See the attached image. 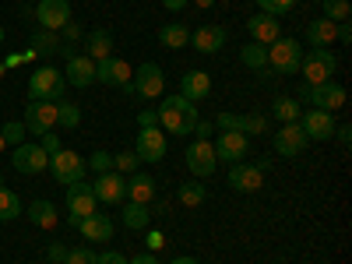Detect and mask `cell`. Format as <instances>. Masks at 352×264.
<instances>
[{
	"instance_id": "1",
	"label": "cell",
	"mask_w": 352,
	"mask_h": 264,
	"mask_svg": "<svg viewBox=\"0 0 352 264\" xmlns=\"http://www.w3.org/2000/svg\"><path fill=\"white\" fill-rule=\"evenodd\" d=\"M197 124V106L184 96H169L159 106V127L169 134H190Z\"/></svg>"
},
{
	"instance_id": "2",
	"label": "cell",
	"mask_w": 352,
	"mask_h": 264,
	"mask_svg": "<svg viewBox=\"0 0 352 264\" xmlns=\"http://www.w3.org/2000/svg\"><path fill=\"white\" fill-rule=\"evenodd\" d=\"M64 88H67L64 74L50 64H43L32 78H28V102H60Z\"/></svg>"
},
{
	"instance_id": "3",
	"label": "cell",
	"mask_w": 352,
	"mask_h": 264,
	"mask_svg": "<svg viewBox=\"0 0 352 264\" xmlns=\"http://www.w3.org/2000/svg\"><path fill=\"white\" fill-rule=\"evenodd\" d=\"M300 60H303V50H300L296 39L278 36L268 46V67H275L278 74H300Z\"/></svg>"
},
{
	"instance_id": "4",
	"label": "cell",
	"mask_w": 352,
	"mask_h": 264,
	"mask_svg": "<svg viewBox=\"0 0 352 264\" xmlns=\"http://www.w3.org/2000/svg\"><path fill=\"white\" fill-rule=\"evenodd\" d=\"M335 67H338V60H335V53H328V50H310L303 60H300V71H303V81L314 88V85H324V81H331V74H335Z\"/></svg>"
},
{
	"instance_id": "5",
	"label": "cell",
	"mask_w": 352,
	"mask_h": 264,
	"mask_svg": "<svg viewBox=\"0 0 352 264\" xmlns=\"http://www.w3.org/2000/svg\"><path fill=\"white\" fill-rule=\"evenodd\" d=\"M85 169H88V162H85L78 152L60 148L56 155H50V173H53V180H56V184H64V187L85 180Z\"/></svg>"
},
{
	"instance_id": "6",
	"label": "cell",
	"mask_w": 352,
	"mask_h": 264,
	"mask_svg": "<svg viewBox=\"0 0 352 264\" xmlns=\"http://www.w3.org/2000/svg\"><path fill=\"white\" fill-rule=\"evenodd\" d=\"M162 88H166V74L159 64H141L131 78V96L138 92L141 99H159Z\"/></svg>"
},
{
	"instance_id": "7",
	"label": "cell",
	"mask_w": 352,
	"mask_h": 264,
	"mask_svg": "<svg viewBox=\"0 0 352 264\" xmlns=\"http://www.w3.org/2000/svg\"><path fill=\"white\" fill-rule=\"evenodd\" d=\"M96 204H99V197H96V190L88 187L85 180H78V184L67 187V212H71V226L74 229H78L81 219H88V215L96 212Z\"/></svg>"
},
{
	"instance_id": "8",
	"label": "cell",
	"mask_w": 352,
	"mask_h": 264,
	"mask_svg": "<svg viewBox=\"0 0 352 264\" xmlns=\"http://www.w3.org/2000/svg\"><path fill=\"white\" fill-rule=\"evenodd\" d=\"M166 134H162V127H141L138 131V141H134V155L141 159V162H162V155H166Z\"/></svg>"
},
{
	"instance_id": "9",
	"label": "cell",
	"mask_w": 352,
	"mask_h": 264,
	"mask_svg": "<svg viewBox=\"0 0 352 264\" xmlns=\"http://www.w3.org/2000/svg\"><path fill=\"white\" fill-rule=\"evenodd\" d=\"M187 169L194 173V176H212L215 173V166H219V155H215V148H212V141H201V138H194L190 144H187Z\"/></svg>"
},
{
	"instance_id": "10",
	"label": "cell",
	"mask_w": 352,
	"mask_h": 264,
	"mask_svg": "<svg viewBox=\"0 0 352 264\" xmlns=\"http://www.w3.org/2000/svg\"><path fill=\"white\" fill-rule=\"evenodd\" d=\"M307 144H310V138L303 134L300 120H296V124H282V127L275 131V152H278L282 159H296V155H303Z\"/></svg>"
},
{
	"instance_id": "11",
	"label": "cell",
	"mask_w": 352,
	"mask_h": 264,
	"mask_svg": "<svg viewBox=\"0 0 352 264\" xmlns=\"http://www.w3.org/2000/svg\"><path fill=\"white\" fill-rule=\"evenodd\" d=\"M36 21L46 28V32H60V28L71 21V4L67 0H39L36 4Z\"/></svg>"
},
{
	"instance_id": "12",
	"label": "cell",
	"mask_w": 352,
	"mask_h": 264,
	"mask_svg": "<svg viewBox=\"0 0 352 264\" xmlns=\"http://www.w3.org/2000/svg\"><path fill=\"white\" fill-rule=\"evenodd\" d=\"M212 148H215L219 162H243L247 159V148H250V138L240 134V131H222Z\"/></svg>"
},
{
	"instance_id": "13",
	"label": "cell",
	"mask_w": 352,
	"mask_h": 264,
	"mask_svg": "<svg viewBox=\"0 0 352 264\" xmlns=\"http://www.w3.org/2000/svg\"><path fill=\"white\" fill-rule=\"evenodd\" d=\"M307 99L314 109H324V113H335L345 106V88L338 81H324V85H314L307 88Z\"/></svg>"
},
{
	"instance_id": "14",
	"label": "cell",
	"mask_w": 352,
	"mask_h": 264,
	"mask_svg": "<svg viewBox=\"0 0 352 264\" xmlns=\"http://www.w3.org/2000/svg\"><path fill=\"white\" fill-rule=\"evenodd\" d=\"M131 78H134V71L120 56H106V60L96 64V81H102L109 88H124V85H131Z\"/></svg>"
},
{
	"instance_id": "15",
	"label": "cell",
	"mask_w": 352,
	"mask_h": 264,
	"mask_svg": "<svg viewBox=\"0 0 352 264\" xmlns=\"http://www.w3.org/2000/svg\"><path fill=\"white\" fill-rule=\"evenodd\" d=\"M300 127L310 141H328L335 134V116L324 109H307V113H300Z\"/></svg>"
},
{
	"instance_id": "16",
	"label": "cell",
	"mask_w": 352,
	"mask_h": 264,
	"mask_svg": "<svg viewBox=\"0 0 352 264\" xmlns=\"http://www.w3.org/2000/svg\"><path fill=\"white\" fill-rule=\"evenodd\" d=\"M229 187L240 194H254L264 187V173L257 166H247V162H232L229 166Z\"/></svg>"
},
{
	"instance_id": "17",
	"label": "cell",
	"mask_w": 352,
	"mask_h": 264,
	"mask_svg": "<svg viewBox=\"0 0 352 264\" xmlns=\"http://www.w3.org/2000/svg\"><path fill=\"white\" fill-rule=\"evenodd\" d=\"M56 127V102H28L25 109V131L46 134Z\"/></svg>"
},
{
	"instance_id": "18",
	"label": "cell",
	"mask_w": 352,
	"mask_h": 264,
	"mask_svg": "<svg viewBox=\"0 0 352 264\" xmlns=\"http://www.w3.org/2000/svg\"><path fill=\"white\" fill-rule=\"evenodd\" d=\"M11 162H14V169H18V173H25V176H36V173H43V169L50 166V155L39 148V144H18Z\"/></svg>"
},
{
	"instance_id": "19",
	"label": "cell",
	"mask_w": 352,
	"mask_h": 264,
	"mask_svg": "<svg viewBox=\"0 0 352 264\" xmlns=\"http://www.w3.org/2000/svg\"><path fill=\"white\" fill-rule=\"evenodd\" d=\"M92 190H96V197L106 201V204H120V201L127 197V180H124L120 173L109 169V173H102L99 180L92 184Z\"/></svg>"
},
{
	"instance_id": "20",
	"label": "cell",
	"mask_w": 352,
	"mask_h": 264,
	"mask_svg": "<svg viewBox=\"0 0 352 264\" xmlns=\"http://www.w3.org/2000/svg\"><path fill=\"white\" fill-rule=\"evenodd\" d=\"M187 46H194L197 53H219L222 46H226V28L222 25H201L197 32H190V43Z\"/></svg>"
},
{
	"instance_id": "21",
	"label": "cell",
	"mask_w": 352,
	"mask_h": 264,
	"mask_svg": "<svg viewBox=\"0 0 352 264\" xmlns=\"http://www.w3.org/2000/svg\"><path fill=\"white\" fill-rule=\"evenodd\" d=\"M64 81L67 85H78V88H88V85H92L96 81V60H92V56H67V71H64Z\"/></svg>"
},
{
	"instance_id": "22",
	"label": "cell",
	"mask_w": 352,
	"mask_h": 264,
	"mask_svg": "<svg viewBox=\"0 0 352 264\" xmlns=\"http://www.w3.org/2000/svg\"><path fill=\"white\" fill-rule=\"evenodd\" d=\"M247 28H250L254 43H261V46H272V43L278 39V21H275V14L257 11V14H250V18H247Z\"/></svg>"
},
{
	"instance_id": "23",
	"label": "cell",
	"mask_w": 352,
	"mask_h": 264,
	"mask_svg": "<svg viewBox=\"0 0 352 264\" xmlns=\"http://www.w3.org/2000/svg\"><path fill=\"white\" fill-rule=\"evenodd\" d=\"M180 96L190 99V102L208 99V96H212V78L204 74V71H187V74L180 78Z\"/></svg>"
},
{
	"instance_id": "24",
	"label": "cell",
	"mask_w": 352,
	"mask_h": 264,
	"mask_svg": "<svg viewBox=\"0 0 352 264\" xmlns=\"http://www.w3.org/2000/svg\"><path fill=\"white\" fill-rule=\"evenodd\" d=\"M78 229H81V236H85L88 243H106V240L113 236V219H106V215L92 212L88 219H81V222H78Z\"/></svg>"
},
{
	"instance_id": "25",
	"label": "cell",
	"mask_w": 352,
	"mask_h": 264,
	"mask_svg": "<svg viewBox=\"0 0 352 264\" xmlns=\"http://www.w3.org/2000/svg\"><path fill=\"white\" fill-rule=\"evenodd\" d=\"M335 21H328V18H317V21H310L307 25V43L314 46V50H328L331 43H335Z\"/></svg>"
},
{
	"instance_id": "26",
	"label": "cell",
	"mask_w": 352,
	"mask_h": 264,
	"mask_svg": "<svg viewBox=\"0 0 352 264\" xmlns=\"http://www.w3.org/2000/svg\"><path fill=\"white\" fill-rule=\"evenodd\" d=\"M127 197L134 204H148L155 197V180L148 173H131V180H127Z\"/></svg>"
},
{
	"instance_id": "27",
	"label": "cell",
	"mask_w": 352,
	"mask_h": 264,
	"mask_svg": "<svg viewBox=\"0 0 352 264\" xmlns=\"http://www.w3.org/2000/svg\"><path fill=\"white\" fill-rule=\"evenodd\" d=\"M159 43H162L166 50H184V46L190 43V28L180 25V21H169V25L159 28Z\"/></svg>"
},
{
	"instance_id": "28",
	"label": "cell",
	"mask_w": 352,
	"mask_h": 264,
	"mask_svg": "<svg viewBox=\"0 0 352 264\" xmlns=\"http://www.w3.org/2000/svg\"><path fill=\"white\" fill-rule=\"evenodd\" d=\"M88 56L99 64L106 60V56H113V36L106 32V28H96V32H88Z\"/></svg>"
},
{
	"instance_id": "29",
	"label": "cell",
	"mask_w": 352,
	"mask_h": 264,
	"mask_svg": "<svg viewBox=\"0 0 352 264\" xmlns=\"http://www.w3.org/2000/svg\"><path fill=\"white\" fill-rule=\"evenodd\" d=\"M28 219H32L39 229H53L56 226V208H53V201H32L28 204Z\"/></svg>"
},
{
	"instance_id": "30",
	"label": "cell",
	"mask_w": 352,
	"mask_h": 264,
	"mask_svg": "<svg viewBox=\"0 0 352 264\" xmlns=\"http://www.w3.org/2000/svg\"><path fill=\"white\" fill-rule=\"evenodd\" d=\"M148 222H152V215H148V204H127L124 208V226L131 229V232H141V229H148Z\"/></svg>"
},
{
	"instance_id": "31",
	"label": "cell",
	"mask_w": 352,
	"mask_h": 264,
	"mask_svg": "<svg viewBox=\"0 0 352 264\" xmlns=\"http://www.w3.org/2000/svg\"><path fill=\"white\" fill-rule=\"evenodd\" d=\"M240 60L250 67V71H264L268 67V46H261V43H250L240 50Z\"/></svg>"
},
{
	"instance_id": "32",
	"label": "cell",
	"mask_w": 352,
	"mask_h": 264,
	"mask_svg": "<svg viewBox=\"0 0 352 264\" xmlns=\"http://www.w3.org/2000/svg\"><path fill=\"white\" fill-rule=\"evenodd\" d=\"M21 215V197L14 190H4L0 187V222H11Z\"/></svg>"
},
{
	"instance_id": "33",
	"label": "cell",
	"mask_w": 352,
	"mask_h": 264,
	"mask_svg": "<svg viewBox=\"0 0 352 264\" xmlns=\"http://www.w3.org/2000/svg\"><path fill=\"white\" fill-rule=\"evenodd\" d=\"M56 50H60V36H56V32H46V28H43V32L32 36V53L36 56H50Z\"/></svg>"
},
{
	"instance_id": "34",
	"label": "cell",
	"mask_w": 352,
	"mask_h": 264,
	"mask_svg": "<svg viewBox=\"0 0 352 264\" xmlns=\"http://www.w3.org/2000/svg\"><path fill=\"white\" fill-rule=\"evenodd\" d=\"M300 113H303V106L296 102V99H275V120H282V124H296L300 120Z\"/></svg>"
},
{
	"instance_id": "35",
	"label": "cell",
	"mask_w": 352,
	"mask_h": 264,
	"mask_svg": "<svg viewBox=\"0 0 352 264\" xmlns=\"http://www.w3.org/2000/svg\"><path fill=\"white\" fill-rule=\"evenodd\" d=\"M176 197H180V204H187V208H197V204H204V197H208V187L204 184H184Z\"/></svg>"
},
{
	"instance_id": "36",
	"label": "cell",
	"mask_w": 352,
	"mask_h": 264,
	"mask_svg": "<svg viewBox=\"0 0 352 264\" xmlns=\"http://www.w3.org/2000/svg\"><path fill=\"white\" fill-rule=\"evenodd\" d=\"M56 124H60V127H78L81 124V109L74 102L60 99V102H56Z\"/></svg>"
},
{
	"instance_id": "37",
	"label": "cell",
	"mask_w": 352,
	"mask_h": 264,
	"mask_svg": "<svg viewBox=\"0 0 352 264\" xmlns=\"http://www.w3.org/2000/svg\"><path fill=\"white\" fill-rule=\"evenodd\" d=\"M320 4H324V18L328 21H349V14H352V4L349 0H320Z\"/></svg>"
},
{
	"instance_id": "38",
	"label": "cell",
	"mask_w": 352,
	"mask_h": 264,
	"mask_svg": "<svg viewBox=\"0 0 352 264\" xmlns=\"http://www.w3.org/2000/svg\"><path fill=\"white\" fill-rule=\"evenodd\" d=\"M0 134H4V144H25V124H18V120H11V124H4L0 127Z\"/></svg>"
},
{
	"instance_id": "39",
	"label": "cell",
	"mask_w": 352,
	"mask_h": 264,
	"mask_svg": "<svg viewBox=\"0 0 352 264\" xmlns=\"http://www.w3.org/2000/svg\"><path fill=\"white\" fill-rule=\"evenodd\" d=\"M257 4H261V11L264 14H285V11H292V8H296V0H257Z\"/></svg>"
},
{
	"instance_id": "40",
	"label": "cell",
	"mask_w": 352,
	"mask_h": 264,
	"mask_svg": "<svg viewBox=\"0 0 352 264\" xmlns=\"http://www.w3.org/2000/svg\"><path fill=\"white\" fill-rule=\"evenodd\" d=\"M138 155L134 152H120V155H113V169H120V173H138Z\"/></svg>"
},
{
	"instance_id": "41",
	"label": "cell",
	"mask_w": 352,
	"mask_h": 264,
	"mask_svg": "<svg viewBox=\"0 0 352 264\" xmlns=\"http://www.w3.org/2000/svg\"><path fill=\"white\" fill-rule=\"evenodd\" d=\"M240 131L243 134H264V131H268V120H264V116H243Z\"/></svg>"
},
{
	"instance_id": "42",
	"label": "cell",
	"mask_w": 352,
	"mask_h": 264,
	"mask_svg": "<svg viewBox=\"0 0 352 264\" xmlns=\"http://www.w3.org/2000/svg\"><path fill=\"white\" fill-rule=\"evenodd\" d=\"M85 162H88V169H96L99 176L113 169V155H109V152H96L92 159H85Z\"/></svg>"
},
{
	"instance_id": "43",
	"label": "cell",
	"mask_w": 352,
	"mask_h": 264,
	"mask_svg": "<svg viewBox=\"0 0 352 264\" xmlns=\"http://www.w3.org/2000/svg\"><path fill=\"white\" fill-rule=\"evenodd\" d=\"M64 264H96V254L85 250V247H78V250H67V261H64Z\"/></svg>"
},
{
	"instance_id": "44",
	"label": "cell",
	"mask_w": 352,
	"mask_h": 264,
	"mask_svg": "<svg viewBox=\"0 0 352 264\" xmlns=\"http://www.w3.org/2000/svg\"><path fill=\"white\" fill-rule=\"evenodd\" d=\"M43 141H39V148L46 152V155H56V152H60V138H56L53 131H46V134H39Z\"/></svg>"
},
{
	"instance_id": "45",
	"label": "cell",
	"mask_w": 352,
	"mask_h": 264,
	"mask_svg": "<svg viewBox=\"0 0 352 264\" xmlns=\"http://www.w3.org/2000/svg\"><path fill=\"white\" fill-rule=\"evenodd\" d=\"M240 120H243V116H236V113H219V127L222 131H240Z\"/></svg>"
},
{
	"instance_id": "46",
	"label": "cell",
	"mask_w": 352,
	"mask_h": 264,
	"mask_svg": "<svg viewBox=\"0 0 352 264\" xmlns=\"http://www.w3.org/2000/svg\"><path fill=\"white\" fill-rule=\"evenodd\" d=\"M138 124L141 127H159V109H141L138 113Z\"/></svg>"
},
{
	"instance_id": "47",
	"label": "cell",
	"mask_w": 352,
	"mask_h": 264,
	"mask_svg": "<svg viewBox=\"0 0 352 264\" xmlns=\"http://www.w3.org/2000/svg\"><path fill=\"white\" fill-rule=\"evenodd\" d=\"M60 32H64V39H71V43H74V39H81V32H85V28H81V21H74V18H71V21L60 28Z\"/></svg>"
},
{
	"instance_id": "48",
	"label": "cell",
	"mask_w": 352,
	"mask_h": 264,
	"mask_svg": "<svg viewBox=\"0 0 352 264\" xmlns=\"http://www.w3.org/2000/svg\"><path fill=\"white\" fill-rule=\"evenodd\" d=\"M335 39H338V43H345V46L352 43V25H349V21H338V28H335Z\"/></svg>"
},
{
	"instance_id": "49",
	"label": "cell",
	"mask_w": 352,
	"mask_h": 264,
	"mask_svg": "<svg viewBox=\"0 0 352 264\" xmlns=\"http://www.w3.org/2000/svg\"><path fill=\"white\" fill-rule=\"evenodd\" d=\"M96 264H127V257H124V254H116V250H109V254H99Z\"/></svg>"
},
{
	"instance_id": "50",
	"label": "cell",
	"mask_w": 352,
	"mask_h": 264,
	"mask_svg": "<svg viewBox=\"0 0 352 264\" xmlns=\"http://www.w3.org/2000/svg\"><path fill=\"white\" fill-rule=\"evenodd\" d=\"M144 243H148V250H159L162 247V232L159 229H148V232H144Z\"/></svg>"
},
{
	"instance_id": "51",
	"label": "cell",
	"mask_w": 352,
	"mask_h": 264,
	"mask_svg": "<svg viewBox=\"0 0 352 264\" xmlns=\"http://www.w3.org/2000/svg\"><path fill=\"white\" fill-rule=\"evenodd\" d=\"M190 134H197V138H201V141H208V138H212V124H208V120H197V124H194V131H190Z\"/></svg>"
},
{
	"instance_id": "52",
	"label": "cell",
	"mask_w": 352,
	"mask_h": 264,
	"mask_svg": "<svg viewBox=\"0 0 352 264\" xmlns=\"http://www.w3.org/2000/svg\"><path fill=\"white\" fill-rule=\"evenodd\" d=\"M50 261L64 264V261H67V247H64V243H53V247H50Z\"/></svg>"
},
{
	"instance_id": "53",
	"label": "cell",
	"mask_w": 352,
	"mask_h": 264,
	"mask_svg": "<svg viewBox=\"0 0 352 264\" xmlns=\"http://www.w3.org/2000/svg\"><path fill=\"white\" fill-rule=\"evenodd\" d=\"M331 138H338V144H349L352 141V127L349 124H342V127H335V134Z\"/></svg>"
},
{
	"instance_id": "54",
	"label": "cell",
	"mask_w": 352,
	"mask_h": 264,
	"mask_svg": "<svg viewBox=\"0 0 352 264\" xmlns=\"http://www.w3.org/2000/svg\"><path fill=\"white\" fill-rule=\"evenodd\" d=\"M127 264H159V261H155V254L148 250V254H134V257H131Z\"/></svg>"
},
{
	"instance_id": "55",
	"label": "cell",
	"mask_w": 352,
	"mask_h": 264,
	"mask_svg": "<svg viewBox=\"0 0 352 264\" xmlns=\"http://www.w3.org/2000/svg\"><path fill=\"white\" fill-rule=\"evenodd\" d=\"M187 4H190V0H162V8H166V11H184Z\"/></svg>"
},
{
	"instance_id": "56",
	"label": "cell",
	"mask_w": 352,
	"mask_h": 264,
	"mask_svg": "<svg viewBox=\"0 0 352 264\" xmlns=\"http://www.w3.org/2000/svg\"><path fill=\"white\" fill-rule=\"evenodd\" d=\"M169 264H197L194 257H176V261H169Z\"/></svg>"
},
{
	"instance_id": "57",
	"label": "cell",
	"mask_w": 352,
	"mask_h": 264,
	"mask_svg": "<svg viewBox=\"0 0 352 264\" xmlns=\"http://www.w3.org/2000/svg\"><path fill=\"white\" fill-rule=\"evenodd\" d=\"M194 4H197V8H212V4H215V0H194Z\"/></svg>"
},
{
	"instance_id": "58",
	"label": "cell",
	"mask_w": 352,
	"mask_h": 264,
	"mask_svg": "<svg viewBox=\"0 0 352 264\" xmlns=\"http://www.w3.org/2000/svg\"><path fill=\"white\" fill-rule=\"evenodd\" d=\"M4 148H8V144H4V134H0V152H4Z\"/></svg>"
},
{
	"instance_id": "59",
	"label": "cell",
	"mask_w": 352,
	"mask_h": 264,
	"mask_svg": "<svg viewBox=\"0 0 352 264\" xmlns=\"http://www.w3.org/2000/svg\"><path fill=\"white\" fill-rule=\"evenodd\" d=\"M0 43H4V28H0Z\"/></svg>"
},
{
	"instance_id": "60",
	"label": "cell",
	"mask_w": 352,
	"mask_h": 264,
	"mask_svg": "<svg viewBox=\"0 0 352 264\" xmlns=\"http://www.w3.org/2000/svg\"><path fill=\"white\" fill-rule=\"evenodd\" d=\"M0 187H4V176H0Z\"/></svg>"
},
{
	"instance_id": "61",
	"label": "cell",
	"mask_w": 352,
	"mask_h": 264,
	"mask_svg": "<svg viewBox=\"0 0 352 264\" xmlns=\"http://www.w3.org/2000/svg\"><path fill=\"white\" fill-rule=\"evenodd\" d=\"M0 74H4V67H0Z\"/></svg>"
}]
</instances>
